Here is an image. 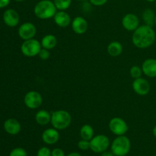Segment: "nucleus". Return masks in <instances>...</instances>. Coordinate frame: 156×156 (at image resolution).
I'll return each mask as SVG.
<instances>
[{"mask_svg": "<svg viewBox=\"0 0 156 156\" xmlns=\"http://www.w3.org/2000/svg\"><path fill=\"white\" fill-rule=\"evenodd\" d=\"M156 34L154 29L147 24L140 25L133 31V44L139 49H146L155 43Z\"/></svg>", "mask_w": 156, "mask_h": 156, "instance_id": "1", "label": "nucleus"}, {"mask_svg": "<svg viewBox=\"0 0 156 156\" xmlns=\"http://www.w3.org/2000/svg\"><path fill=\"white\" fill-rule=\"evenodd\" d=\"M56 8L51 0H41L34 6V13L39 19L47 20L54 17L56 13Z\"/></svg>", "mask_w": 156, "mask_h": 156, "instance_id": "2", "label": "nucleus"}, {"mask_svg": "<svg viewBox=\"0 0 156 156\" xmlns=\"http://www.w3.org/2000/svg\"><path fill=\"white\" fill-rule=\"evenodd\" d=\"M72 123V116L68 111L64 110L56 111L51 114L50 123L53 128L58 130H62L70 126Z\"/></svg>", "mask_w": 156, "mask_h": 156, "instance_id": "3", "label": "nucleus"}, {"mask_svg": "<svg viewBox=\"0 0 156 156\" xmlns=\"http://www.w3.org/2000/svg\"><path fill=\"white\" fill-rule=\"evenodd\" d=\"M131 148L130 140L126 136H117L111 144V152L115 156H126Z\"/></svg>", "mask_w": 156, "mask_h": 156, "instance_id": "4", "label": "nucleus"}, {"mask_svg": "<svg viewBox=\"0 0 156 156\" xmlns=\"http://www.w3.org/2000/svg\"><path fill=\"white\" fill-rule=\"evenodd\" d=\"M42 48V46L40 41L36 39L27 40L22 43L21 47V53L27 57H34L38 56L40 50Z\"/></svg>", "mask_w": 156, "mask_h": 156, "instance_id": "5", "label": "nucleus"}, {"mask_svg": "<svg viewBox=\"0 0 156 156\" xmlns=\"http://www.w3.org/2000/svg\"><path fill=\"white\" fill-rule=\"evenodd\" d=\"M110 140L107 136L99 134L90 140V149L95 153H102L108 149Z\"/></svg>", "mask_w": 156, "mask_h": 156, "instance_id": "6", "label": "nucleus"}, {"mask_svg": "<svg viewBox=\"0 0 156 156\" xmlns=\"http://www.w3.org/2000/svg\"><path fill=\"white\" fill-rule=\"evenodd\" d=\"M109 129L113 134L116 136H123L129 129L127 123L120 117H114L109 122Z\"/></svg>", "mask_w": 156, "mask_h": 156, "instance_id": "7", "label": "nucleus"}, {"mask_svg": "<svg viewBox=\"0 0 156 156\" xmlns=\"http://www.w3.org/2000/svg\"><path fill=\"white\" fill-rule=\"evenodd\" d=\"M24 102L27 108L31 110L37 109L42 105V95L36 91H30L24 96Z\"/></svg>", "mask_w": 156, "mask_h": 156, "instance_id": "8", "label": "nucleus"}, {"mask_svg": "<svg viewBox=\"0 0 156 156\" xmlns=\"http://www.w3.org/2000/svg\"><path fill=\"white\" fill-rule=\"evenodd\" d=\"M37 34V27L33 23L25 22L18 28V35L24 41L32 39Z\"/></svg>", "mask_w": 156, "mask_h": 156, "instance_id": "9", "label": "nucleus"}, {"mask_svg": "<svg viewBox=\"0 0 156 156\" xmlns=\"http://www.w3.org/2000/svg\"><path fill=\"white\" fill-rule=\"evenodd\" d=\"M132 86L133 91L140 96H145L148 94L151 89L149 82L146 79L142 77L134 79Z\"/></svg>", "mask_w": 156, "mask_h": 156, "instance_id": "10", "label": "nucleus"}, {"mask_svg": "<svg viewBox=\"0 0 156 156\" xmlns=\"http://www.w3.org/2000/svg\"><path fill=\"white\" fill-rule=\"evenodd\" d=\"M122 25L126 30L134 31L140 26V19L134 14H126L122 18Z\"/></svg>", "mask_w": 156, "mask_h": 156, "instance_id": "11", "label": "nucleus"}, {"mask_svg": "<svg viewBox=\"0 0 156 156\" xmlns=\"http://www.w3.org/2000/svg\"><path fill=\"white\" fill-rule=\"evenodd\" d=\"M72 29L77 34H83L88 27V21L82 16H77L72 21Z\"/></svg>", "mask_w": 156, "mask_h": 156, "instance_id": "12", "label": "nucleus"}, {"mask_svg": "<svg viewBox=\"0 0 156 156\" xmlns=\"http://www.w3.org/2000/svg\"><path fill=\"white\" fill-rule=\"evenodd\" d=\"M42 140L47 145H53L56 143L59 140L58 129L53 127L45 129L42 133Z\"/></svg>", "mask_w": 156, "mask_h": 156, "instance_id": "13", "label": "nucleus"}, {"mask_svg": "<svg viewBox=\"0 0 156 156\" xmlns=\"http://www.w3.org/2000/svg\"><path fill=\"white\" fill-rule=\"evenodd\" d=\"M143 73L149 78L156 77V59L149 58L142 64Z\"/></svg>", "mask_w": 156, "mask_h": 156, "instance_id": "14", "label": "nucleus"}, {"mask_svg": "<svg viewBox=\"0 0 156 156\" xmlns=\"http://www.w3.org/2000/svg\"><path fill=\"white\" fill-rule=\"evenodd\" d=\"M3 20L6 25L9 27H15L19 23L20 17L15 10L8 9L3 14Z\"/></svg>", "mask_w": 156, "mask_h": 156, "instance_id": "15", "label": "nucleus"}, {"mask_svg": "<svg viewBox=\"0 0 156 156\" xmlns=\"http://www.w3.org/2000/svg\"><path fill=\"white\" fill-rule=\"evenodd\" d=\"M53 19H54L55 24L60 27H68L72 23L71 17L65 11L56 12L54 17H53Z\"/></svg>", "mask_w": 156, "mask_h": 156, "instance_id": "16", "label": "nucleus"}, {"mask_svg": "<svg viewBox=\"0 0 156 156\" xmlns=\"http://www.w3.org/2000/svg\"><path fill=\"white\" fill-rule=\"evenodd\" d=\"M21 124L16 119H8L4 123L5 130L11 135H17L21 131Z\"/></svg>", "mask_w": 156, "mask_h": 156, "instance_id": "17", "label": "nucleus"}, {"mask_svg": "<svg viewBox=\"0 0 156 156\" xmlns=\"http://www.w3.org/2000/svg\"><path fill=\"white\" fill-rule=\"evenodd\" d=\"M35 120L39 125L46 126L50 123L51 114L46 110H40L35 115Z\"/></svg>", "mask_w": 156, "mask_h": 156, "instance_id": "18", "label": "nucleus"}, {"mask_svg": "<svg viewBox=\"0 0 156 156\" xmlns=\"http://www.w3.org/2000/svg\"><path fill=\"white\" fill-rule=\"evenodd\" d=\"M107 51L108 54L111 56H118L121 55L123 52V45L118 41H112L108 44L107 47Z\"/></svg>", "mask_w": 156, "mask_h": 156, "instance_id": "19", "label": "nucleus"}, {"mask_svg": "<svg viewBox=\"0 0 156 156\" xmlns=\"http://www.w3.org/2000/svg\"><path fill=\"white\" fill-rule=\"evenodd\" d=\"M41 46L43 48L47 49L50 50L54 48L57 44V40L56 37L53 34H47L42 38L41 41Z\"/></svg>", "mask_w": 156, "mask_h": 156, "instance_id": "20", "label": "nucleus"}, {"mask_svg": "<svg viewBox=\"0 0 156 156\" xmlns=\"http://www.w3.org/2000/svg\"><path fill=\"white\" fill-rule=\"evenodd\" d=\"M155 14L154 11L151 9H145L143 13V19L145 22V24L152 27L155 25Z\"/></svg>", "mask_w": 156, "mask_h": 156, "instance_id": "21", "label": "nucleus"}, {"mask_svg": "<svg viewBox=\"0 0 156 156\" xmlns=\"http://www.w3.org/2000/svg\"><path fill=\"white\" fill-rule=\"evenodd\" d=\"M80 136L82 140H90L94 137V129L89 124H85L81 127Z\"/></svg>", "mask_w": 156, "mask_h": 156, "instance_id": "22", "label": "nucleus"}, {"mask_svg": "<svg viewBox=\"0 0 156 156\" xmlns=\"http://www.w3.org/2000/svg\"><path fill=\"white\" fill-rule=\"evenodd\" d=\"M56 9L59 11H66L70 7L72 0H53Z\"/></svg>", "mask_w": 156, "mask_h": 156, "instance_id": "23", "label": "nucleus"}, {"mask_svg": "<svg viewBox=\"0 0 156 156\" xmlns=\"http://www.w3.org/2000/svg\"><path fill=\"white\" fill-rule=\"evenodd\" d=\"M129 73L133 79H136L140 78L143 74V70H142V67H140L139 66H133L129 70Z\"/></svg>", "mask_w": 156, "mask_h": 156, "instance_id": "24", "label": "nucleus"}, {"mask_svg": "<svg viewBox=\"0 0 156 156\" xmlns=\"http://www.w3.org/2000/svg\"><path fill=\"white\" fill-rule=\"evenodd\" d=\"M38 56H39V58L41 60H47L50 56V50H47V49L43 48L42 47L41 50H40L39 53H38Z\"/></svg>", "mask_w": 156, "mask_h": 156, "instance_id": "25", "label": "nucleus"}, {"mask_svg": "<svg viewBox=\"0 0 156 156\" xmlns=\"http://www.w3.org/2000/svg\"><path fill=\"white\" fill-rule=\"evenodd\" d=\"M9 156H27V152L22 148H15L10 152Z\"/></svg>", "mask_w": 156, "mask_h": 156, "instance_id": "26", "label": "nucleus"}, {"mask_svg": "<svg viewBox=\"0 0 156 156\" xmlns=\"http://www.w3.org/2000/svg\"><path fill=\"white\" fill-rule=\"evenodd\" d=\"M78 147L82 151H86L90 149V141L85 140H81L78 143Z\"/></svg>", "mask_w": 156, "mask_h": 156, "instance_id": "27", "label": "nucleus"}, {"mask_svg": "<svg viewBox=\"0 0 156 156\" xmlns=\"http://www.w3.org/2000/svg\"><path fill=\"white\" fill-rule=\"evenodd\" d=\"M37 156H51V151L49 148L44 146L39 149L37 153Z\"/></svg>", "mask_w": 156, "mask_h": 156, "instance_id": "28", "label": "nucleus"}, {"mask_svg": "<svg viewBox=\"0 0 156 156\" xmlns=\"http://www.w3.org/2000/svg\"><path fill=\"white\" fill-rule=\"evenodd\" d=\"M51 156H66L65 152L59 148H56L51 151Z\"/></svg>", "mask_w": 156, "mask_h": 156, "instance_id": "29", "label": "nucleus"}, {"mask_svg": "<svg viewBox=\"0 0 156 156\" xmlns=\"http://www.w3.org/2000/svg\"><path fill=\"white\" fill-rule=\"evenodd\" d=\"M108 0H89L91 4L94 6H102L108 2Z\"/></svg>", "mask_w": 156, "mask_h": 156, "instance_id": "30", "label": "nucleus"}, {"mask_svg": "<svg viewBox=\"0 0 156 156\" xmlns=\"http://www.w3.org/2000/svg\"><path fill=\"white\" fill-rule=\"evenodd\" d=\"M10 2V0H0V9L6 7Z\"/></svg>", "mask_w": 156, "mask_h": 156, "instance_id": "31", "label": "nucleus"}, {"mask_svg": "<svg viewBox=\"0 0 156 156\" xmlns=\"http://www.w3.org/2000/svg\"><path fill=\"white\" fill-rule=\"evenodd\" d=\"M101 156H115L114 155L112 152H108V151H105L104 152H102L101 155Z\"/></svg>", "mask_w": 156, "mask_h": 156, "instance_id": "32", "label": "nucleus"}, {"mask_svg": "<svg viewBox=\"0 0 156 156\" xmlns=\"http://www.w3.org/2000/svg\"><path fill=\"white\" fill-rule=\"evenodd\" d=\"M67 156H82V155H81V154H79V152H71V153L69 154Z\"/></svg>", "mask_w": 156, "mask_h": 156, "instance_id": "33", "label": "nucleus"}, {"mask_svg": "<svg viewBox=\"0 0 156 156\" xmlns=\"http://www.w3.org/2000/svg\"><path fill=\"white\" fill-rule=\"evenodd\" d=\"M152 133H153V136L156 138V125L153 127V129H152Z\"/></svg>", "mask_w": 156, "mask_h": 156, "instance_id": "34", "label": "nucleus"}, {"mask_svg": "<svg viewBox=\"0 0 156 156\" xmlns=\"http://www.w3.org/2000/svg\"><path fill=\"white\" fill-rule=\"evenodd\" d=\"M148 2H155V0H146Z\"/></svg>", "mask_w": 156, "mask_h": 156, "instance_id": "35", "label": "nucleus"}, {"mask_svg": "<svg viewBox=\"0 0 156 156\" xmlns=\"http://www.w3.org/2000/svg\"><path fill=\"white\" fill-rule=\"evenodd\" d=\"M15 1H16V2H22V1H24V0H15Z\"/></svg>", "mask_w": 156, "mask_h": 156, "instance_id": "36", "label": "nucleus"}, {"mask_svg": "<svg viewBox=\"0 0 156 156\" xmlns=\"http://www.w3.org/2000/svg\"><path fill=\"white\" fill-rule=\"evenodd\" d=\"M155 27H156V15H155Z\"/></svg>", "mask_w": 156, "mask_h": 156, "instance_id": "37", "label": "nucleus"}, {"mask_svg": "<svg viewBox=\"0 0 156 156\" xmlns=\"http://www.w3.org/2000/svg\"><path fill=\"white\" fill-rule=\"evenodd\" d=\"M78 1H86V0H78Z\"/></svg>", "mask_w": 156, "mask_h": 156, "instance_id": "38", "label": "nucleus"}, {"mask_svg": "<svg viewBox=\"0 0 156 156\" xmlns=\"http://www.w3.org/2000/svg\"><path fill=\"white\" fill-rule=\"evenodd\" d=\"M155 8H156V0H155Z\"/></svg>", "mask_w": 156, "mask_h": 156, "instance_id": "39", "label": "nucleus"}, {"mask_svg": "<svg viewBox=\"0 0 156 156\" xmlns=\"http://www.w3.org/2000/svg\"><path fill=\"white\" fill-rule=\"evenodd\" d=\"M155 156H156V155H155Z\"/></svg>", "mask_w": 156, "mask_h": 156, "instance_id": "40", "label": "nucleus"}]
</instances>
